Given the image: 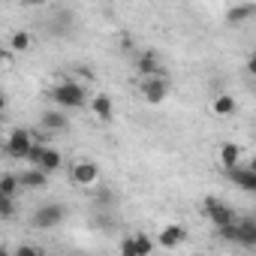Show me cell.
Returning a JSON list of instances; mask_svg holds the SVG:
<instances>
[{
	"mask_svg": "<svg viewBox=\"0 0 256 256\" xmlns=\"http://www.w3.org/2000/svg\"><path fill=\"white\" fill-rule=\"evenodd\" d=\"M48 100L60 108H82L88 102V90L82 82H72V78H64L58 82L52 90H48Z\"/></svg>",
	"mask_w": 256,
	"mask_h": 256,
	"instance_id": "1",
	"label": "cell"
},
{
	"mask_svg": "<svg viewBox=\"0 0 256 256\" xmlns=\"http://www.w3.org/2000/svg\"><path fill=\"white\" fill-rule=\"evenodd\" d=\"M202 211H205V217L211 220V226L214 229H220V226H232V223H238V214L223 202V199H217V196H205V202H202Z\"/></svg>",
	"mask_w": 256,
	"mask_h": 256,
	"instance_id": "2",
	"label": "cell"
},
{
	"mask_svg": "<svg viewBox=\"0 0 256 256\" xmlns=\"http://www.w3.org/2000/svg\"><path fill=\"white\" fill-rule=\"evenodd\" d=\"M64 217H66V208H64L60 202H42V205L30 214V226H34V229H54V226L64 223Z\"/></svg>",
	"mask_w": 256,
	"mask_h": 256,
	"instance_id": "3",
	"label": "cell"
},
{
	"mask_svg": "<svg viewBox=\"0 0 256 256\" xmlns=\"http://www.w3.org/2000/svg\"><path fill=\"white\" fill-rule=\"evenodd\" d=\"M34 145H36V142H34L30 130H24V126H16V130H10V136H6L4 151H6V157H12V160H24V163H28V154H30Z\"/></svg>",
	"mask_w": 256,
	"mask_h": 256,
	"instance_id": "4",
	"label": "cell"
},
{
	"mask_svg": "<svg viewBox=\"0 0 256 256\" xmlns=\"http://www.w3.org/2000/svg\"><path fill=\"white\" fill-rule=\"evenodd\" d=\"M70 181L76 187H96L100 184V166L90 160H78L70 166Z\"/></svg>",
	"mask_w": 256,
	"mask_h": 256,
	"instance_id": "5",
	"label": "cell"
},
{
	"mask_svg": "<svg viewBox=\"0 0 256 256\" xmlns=\"http://www.w3.org/2000/svg\"><path fill=\"white\" fill-rule=\"evenodd\" d=\"M142 100L148 106H160L166 96H169V82L163 76H154V78H142Z\"/></svg>",
	"mask_w": 256,
	"mask_h": 256,
	"instance_id": "6",
	"label": "cell"
},
{
	"mask_svg": "<svg viewBox=\"0 0 256 256\" xmlns=\"http://www.w3.org/2000/svg\"><path fill=\"white\" fill-rule=\"evenodd\" d=\"M226 178L241 190V193H256V172L250 166H235L226 172Z\"/></svg>",
	"mask_w": 256,
	"mask_h": 256,
	"instance_id": "7",
	"label": "cell"
},
{
	"mask_svg": "<svg viewBox=\"0 0 256 256\" xmlns=\"http://www.w3.org/2000/svg\"><path fill=\"white\" fill-rule=\"evenodd\" d=\"M184 238H187V229H184L181 223H169V226H163V229H160L157 244H160V247H166V250H172V247H178Z\"/></svg>",
	"mask_w": 256,
	"mask_h": 256,
	"instance_id": "8",
	"label": "cell"
},
{
	"mask_svg": "<svg viewBox=\"0 0 256 256\" xmlns=\"http://www.w3.org/2000/svg\"><path fill=\"white\" fill-rule=\"evenodd\" d=\"M217 160H220V166L226 172L235 169V166H241V145L238 142H223L220 151H217Z\"/></svg>",
	"mask_w": 256,
	"mask_h": 256,
	"instance_id": "9",
	"label": "cell"
},
{
	"mask_svg": "<svg viewBox=\"0 0 256 256\" xmlns=\"http://www.w3.org/2000/svg\"><path fill=\"white\" fill-rule=\"evenodd\" d=\"M136 66H139L142 78H154V76H163L160 58H157L154 52H142V54H139V60H136Z\"/></svg>",
	"mask_w": 256,
	"mask_h": 256,
	"instance_id": "10",
	"label": "cell"
},
{
	"mask_svg": "<svg viewBox=\"0 0 256 256\" xmlns=\"http://www.w3.org/2000/svg\"><path fill=\"white\" fill-rule=\"evenodd\" d=\"M238 244L253 250L256 247V217H241L238 220Z\"/></svg>",
	"mask_w": 256,
	"mask_h": 256,
	"instance_id": "11",
	"label": "cell"
},
{
	"mask_svg": "<svg viewBox=\"0 0 256 256\" xmlns=\"http://www.w3.org/2000/svg\"><path fill=\"white\" fill-rule=\"evenodd\" d=\"M18 181H22L24 190H42V187L48 184V175H46L42 169H34V166H30V169H24V172L18 175Z\"/></svg>",
	"mask_w": 256,
	"mask_h": 256,
	"instance_id": "12",
	"label": "cell"
},
{
	"mask_svg": "<svg viewBox=\"0 0 256 256\" xmlns=\"http://www.w3.org/2000/svg\"><path fill=\"white\" fill-rule=\"evenodd\" d=\"M256 16V6L253 4H238V6H229L226 10V24H244Z\"/></svg>",
	"mask_w": 256,
	"mask_h": 256,
	"instance_id": "13",
	"label": "cell"
},
{
	"mask_svg": "<svg viewBox=\"0 0 256 256\" xmlns=\"http://www.w3.org/2000/svg\"><path fill=\"white\" fill-rule=\"evenodd\" d=\"M90 112H94L100 120H112V112H114L112 96H108V94H96V96L90 100Z\"/></svg>",
	"mask_w": 256,
	"mask_h": 256,
	"instance_id": "14",
	"label": "cell"
},
{
	"mask_svg": "<svg viewBox=\"0 0 256 256\" xmlns=\"http://www.w3.org/2000/svg\"><path fill=\"white\" fill-rule=\"evenodd\" d=\"M40 124L46 126V130H54V133H58V130H66V124H70V120H66L64 112H42Z\"/></svg>",
	"mask_w": 256,
	"mask_h": 256,
	"instance_id": "15",
	"label": "cell"
},
{
	"mask_svg": "<svg viewBox=\"0 0 256 256\" xmlns=\"http://www.w3.org/2000/svg\"><path fill=\"white\" fill-rule=\"evenodd\" d=\"M60 163H64L60 151H54V148H46V154H42V160H40V166H36V169H42L46 175H52V172H58V169H60Z\"/></svg>",
	"mask_w": 256,
	"mask_h": 256,
	"instance_id": "16",
	"label": "cell"
},
{
	"mask_svg": "<svg viewBox=\"0 0 256 256\" xmlns=\"http://www.w3.org/2000/svg\"><path fill=\"white\" fill-rule=\"evenodd\" d=\"M18 187H22L18 175H12V172H4V178H0V196L16 199V196H18Z\"/></svg>",
	"mask_w": 256,
	"mask_h": 256,
	"instance_id": "17",
	"label": "cell"
},
{
	"mask_svg": "<svg viewBox=\"0 0 256 256\" xmlns=\"http://www.w3.org/2000/svg\"><path fill=\"white\" fill-rule=\"evenodd\" d=\"M238 106H235V96H229V94H217L214 96V102H211V112L214 114H232Z\"/></svg>",
	"mask_w": 256,
	"mask_h": 256,
	"instance_id": "18",
	"label": "cell"
},
{
	"mask_svg": "<svg viewBox=\"0 0 256 256\" xmlns=\"http://www.w3.org/2000/svg\"><path fill=\"white\" fill-rule=\"evenodd\" d=\"M30 46H34V40H30V34H28V30H16V34L10 36V48H12V52H18V54H22V52H28Z\"/></svg>",
	"mask_w": 256,
	"mask_h": 256,
	"instance_id": "19",
	"label": "cell"
},
{
	"mask_svg": "<svg viewBox=\"0 0 256 256\" xmlns=\"http://www.w3.org/2000/svg\"><path fill=\"white\" fill-rule=\"evenodd\" d=\"M133 238H136V253H139V256H151L157 238H151V235H145V232H136Z\"/></svg>",
	"mask_w": 256,
	"mask_h": 256,
	"instance_id": "20",
	"label": "cell"
},
{
	"mask_svg": "<svg viewBox=\"0 0 256 256\" xmlns=\"http://www.w3.org/2000/svg\"><path fill=\"white\" fill-rule=\"evenodd\" d=\"M217 238H220V241H229V244H238V223L220 226V229H217Z\"/></svg>",
	"mask_w": 256,
	"mask_h": 256,
	"instance_id": "21",
	"label": "cell"
},
{
	"mask_svg": "<svg viewBox=\"0 0 256 256\" xmlns=\"http://www.w3.org/2000/svg\"><path fill=\"white\" fill-rule=\"evenodd\" d=\"M0 217H4V220H12L16 217V199L0 196Z\"/></svg>",
	"mask_w": 256,
	"mask_h": 256,
	"instance_id": "22",
	"label": "cell"
},
{
	"mask_svg": "<svg viewBox=\"0 0 256 256\" xmlns=\"http://www.w3.org/2000/svg\"><path fill=\"white\" fill-rule=\"evenodd\" d=\"M120 256H139V253H136V238H133V235H124V238H120Z\"/></svg>",
	"mask_w": 256,
	"mask_h": 256,
	"instance_id": "23",
	"label": "cell"
},
{
	"mask_svg": "<svg viewBox=\"0 0 256 256\" xmlns=\"http://www.w3.org/2000/svg\"><path fill=\"white\" fill-rule=\"evenodd\" d=\"M46 148H48V145H42V142H36V145L30 148V154H28V163H30L34 169L40 166V160H42V154H46Z\"/></svg>",
	"mask_w": 256,
	"mask_h": 256,
	"instance_id": "24",
	"label": "cell"
},
{
	"mask_svg": "<svg viewBox=\"0 0 256 256\" xmlns=\"http://www.w3.org/2000/svg\"><path fill=\"white\" fill-rule=\"evenodd\" d=\"M16 256H40V250L30 247V244H18V247H16Z\"/></svg>",
	"mask_w": 256,
	"mask_h": 256,
	"instance_id": "25",
	"label": "cell"
},
{
	"mask_svg": "<svg viewBox=\"0 0 256 256\" xmlns=\"http://www.w3.org/2000/svg\"><path fill=\"white\" fill-rule=\"evenodd\" d=\"M247 72L256 78V48H253V52H250V58H247Z\"/></svg>",
	"mask_w": 256,
	"mask_h": 256,
	"instance_id": "26",
	"label": "cell"
},
{
	"mask_svg": "<svg viewBox=\"0 0 256 256\" xmlns=\"http://www.w3.org/2000/svg\"><path fill=\"white\" fill-rule=\"evenodd\" d=\"M0 256H16V250H10V247H4V250H0Z\"/></svg>",
	"mask_w": 256,
	"mask_h": 256,
	"instance_id": "27",
	"label": "cell"
},
{
	"mask_svg": "<svg viewBox=\"0 0 256 256\" xmlns=\"http://www.w3.org/2000/svg\"><path fill=\"white\" fill-rule=\"evenodd\" d=\"M247 166H250V169L256 172V157H250V163H247Z\"/></svg>",
	"mask_w": 256,
	"mask_h": 256,
	"instance_id": "28",
	"label": "cell"
},
{
	"mask_svg": "<svg viewBox=\"0 0 256 256\" xmlns=\"http://www.w3.org/2000/svg\"><path fill=\"white\" fill-rule=\"evenodd\" d=\"M196 256H202V253H196Z\"/></svg>",
	"mask_w": 256,
	"mask_h": 256,
	"instance_id": "29",
	"label": "cell"
}]
</instances>
